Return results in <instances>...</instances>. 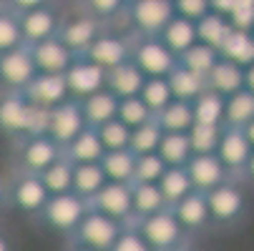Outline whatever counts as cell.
<instances>
[{
    "label": "cell",
    "mask_w": 254,
    "mask_h": 251,
    "mask_svg": "<svg viewBox=\"0 0 254 251\" xmlns=\"http://www.w3.org/2000/svg\"><path fill=\"white\" fill-rule=\"evenodd\" d=\"M48 108L33 105L23 91H0V133L8 141L30 133H46Z\"/></svg>",
    "instance_id": "cell-1"
},
{
    "label": "cell",
    "mask_w": 254,
    "mask_h": 251,
    "mask_svg": "<svg viewBox=\"0 0 254 251\" xmlns=\"http://www.w3.org/2000/svg\"><path fill=\"white\" fill-rule=\"evenodd\" d=\"M88 206L116 219L119 224H133V208H131V184L106 181L91 199Z\"/></svg>",
    "instance_id": "cell-13"
},
{
    "label": "cell",
    "mask_w": 254,
    "mask_h": 251,
    "mask_svg": "<svg viewBox=\"0 0 254 251\" xmlns=\"http://www.w3.org/2000/svg\"><path fill=\"white\" fill-rule=\"evenodd\" d=\"M23 96L38 108H53L65 98H70L63 73H35L23 88Z\"/></svg>",
    "instance_id": "cell-21"
},
{
    "label": "cell",
    "mask_w": 254,
    "mask_h": 251,
    "mask_svg": "<svg viewBox=\"0 0 254 251\" xmlns=\"http://www.w3.org/2000/svg\"><path fill=\"white\" fill-rule=\"evenodd\" d=\"M78 3L103 25L114 23L119 15H124V8H126V0H78Z\"/></svg>",
    "instance_id": "cell-47"
},
{
    "label": "cell",
    "mask_w": 254,
    "mask_h": 251,
    "mask_svg": "<svg viewBox=\"0 0 254 251\" xmlns=\"http://www.w3.org/2000/svg\"><path fill=\"white\" fill-rule=\"evenodd\" d=\"M131 208H133V221L141 216H149L161 208H166V201L156 184H131Z\"/></svg>",
    "instance_id": "cell-35"
},
{
    "label": "cell",
    "mask_w": 254,
    "mask_h": 251,
    "mask_svg": "<svg viewBox=\"0 0 254 251\" xmlns=\"http://www.w3.org/2000/svg\"><path fill=\"white\" fill-rule=\"evenodd\" d=\"M229 30H232L229 18H224V15H219V13L209 10L206 15H201V18L196 20V41H199V43H206V46H211V48L219 50L222 43H224V38L229 35Z\"/></svg>",
    "instance_id": "cell-36"
},
{
    "label": "cell",
    "mask_w": 254,
    "mask_h": 251,
    "mask_svg": "<svg viewBox=\"0 0 254 251\" xmlns=\"http://www.w3.org/2000/svg\"><path fill=\"white\" fill-rule=\"evenodd\" d=\"M61 146L48 133H30L10 141V171H28V173H41L51 161L61 156Z\"/></svg>",
    "instance_id": "cell-4"
},
{
    "label": "cell",
    "mask_w": 254,
    "mask_h": 251,
    "mask_svg": "<svg viewBox=\"0 0 254 251\" xmlns=\"http://www.w3.org/2000/svg\"><path fill=\"white\" fill-rule=\"evenodd\" d=\"M86 126V118L81 113V105L76 98H65L63 103L48 108V121H46V133L63 149L65 143L73 138L81 128Z\"/></svg>",
    "instance_id": "cell-15"
},
{
    "label": "cell",
    "mask_w": 254,
    "mask_h": 251,
    "mask_svg": "<svg viewBox=\"0 0 254 251\" xmlns=\"http://www.w3.org/2000/svg\"><path fill=\"white\" fill-rule=\"evenodd\" d=\"M124 13L136 35H159V30L174 18V3L171 0H126Z\"/></svg>",
    "instance_id": "cell-10"
},
{
    "label": "cell",
    "mask_w": 254,
    "mask_h": 251,
    "mask_svg": "<svg viewBox=\"0 0 254 251\" xmlns=\"http://www.w3.org/2000/svg\"><path fill=\"white\" fill-rule=\"evenodd\" d=\"M254 118V93L247 88L234 91L224 98V126H247Z\"/></svg>",
    "instance_id": "cell-32"
},
{
    "label": "cell",
    "mask_w": 254,
    "mask_h": 251,
    "mask_svg": "<svg viewBox=\"0 0 254 251\" xmlns=\"http://www.w3.org/2000/svg\"><path fill=\"white\" fill-rule=\"evenodd\" d=\"M237 5H239V0H209V8H211L214 13L224 15V18H229Z\"/></svg>",
    "instance_id": "cell-52"
},
{
    "label": "cell",
    "mask_w": 254,
    "mask_h": 251,
    "mask_svg": "<svg viewBox=\"0 0 254 251\" xmlns=\"http://www.w3.org/2000/svg\"><path fill=\"white\" fill-rule=\"evenodd\" d=\"M244 184H254V151L249 153L247 166H244Z\"/></svg>",
    "instance_id": "cell-55"
},
{
    "label": "cell",
    "mask_w": 254,
    "mask_h": 251,
    "mask_svg": "<svg viewBox=\"0 0 254 251\" xmlns=\"http://www.w3.org/2000/svg\"><path fill=\"white\" fill-rule=\"evenodd\" d=\"M194 123H209V126H224V96H219L211 88H204L194 100Z\"/></svg>",
    "instance_id": "cell-31"
},
{
    "label": "cell",
    "mask_w": 254,
    "mask_h": 251,
    "mask_svg": "<svg viewBox=\"0 0 254 251\" xmlns=\"http://www.w3.org/2000/svg\"><path fill=\"white\" fill-rule=\"evenodd\" d=\"M252 3H254V0H252Z\"/></svg>",
    "instance_id": "cell-62"
},
{
    "label": "cell",
    "mask_w": 254,
    "mask_h": 251,
    "mask_svg": "<svg viewBox=\"0 0 254 251\" xmlns=\"http://www.w3.org/2000/svg\"><path fill=\"white\" fill-rule=\"evenodd\" d=\"M3 5H5V0H0V8H3Z\"/></svg>",
    "instance_id": "cell-60"
},
{
    "label": "cell",
    "mask_w": 254,
    "mask_h": 251,
    "mask_svg": "<svg viewBox=\"0 0 254 251\" xmlns=\"http://www.w3.org/2000/svg\"><path fill=\"white\" fill-rule=\"evenodd\" d=\"M116 118L124 121L128 128H136L138 123L154 118V113L149 111V105L143 103L138 96H128V98H119V111H116Z\"/></svg>",
    "instance_id": "cell-45"
},
{
    "label": "cell",
    "mask_w": 254,
    "mask_h": 251,
    "mask_svg": "<svg viewBox=\"0 0 254 251\" xmlns=\"http://www.w3.org/2000/svg\"><path fill=\"white\" fill-rule=\"evenodd\" d=\"M166 83L171 88V96L179 98V100H194L206 88L204 78L199 73H194V70H189L187 65H181V63H176L171 68V73L166 76Z\"/></svg>",
    "instance_id": "cell-29"
},
{
    "label": "cell",
    "mask_w": 254,
    "mask_h": 251,
    "mask_svg": "<svg viewBox=\"0 0 254 251\" xmlns=\"http://www.w3.org/2000/svg\"><path fill=\"white\" fill-rule=\"evenodd\" d=\"M8 184V208L20 211L25 219H33L35 213L43 208L48 201V191L41 181L38 173H28V171H8L5 176Z\"/></svg>",
    "instance_id": "cell-5"
},
{
    "label": "cell",
    "mask_w": 254,
    "mask_h": 251,
    "mask_svg": "<svg viewBox=\"0 0 254 251\" xmlns=\"http://www.w3.org/2000/svg\"><path fill=\"white\" fill-rule=\"evenodd\" d=\"M103 173L108 181H119V184H131L133 181V163L136 156L128 149H114V151H103L98 158Z\"/></svg>",
    "instance_id": "cell-30"
},
{
    "label": "cell",
    "mask_w": 254,
    "mask_h": 251,
    "mask_svg": "<svg viewBox=\"0 0 254 251\" xmlns=\"http://www.w3.org/2000/svg\"><path fill=\"white\" fill-rule=\"evenodd\" d=\"M156 38H159V41H161V43H164V46L179 58L187 48H191V46L196 43V23L174 13V18L159 30Z\"/></svg>",
    "instance_id": "cell-25"
},
{
    "label": "cell",
    "mask_w": 254,
    "mask_h": 251,
    "mask_svg": "<svg viewBox=\"0 0 254 251\" xmlns=\"http://www.w3.org/2000/svg\"><path fill=\"white\" fill-rule=\"evenodd\" d=\"M106 181H108V178H106V173H103V168H101L98 161H93V163H73V184H70V191L83 196L86 201Z\"/></svg>",
    "instance_id": "cell-34"
},
{
    "label": "cell",
    "mask_w": 254,
    "mask_h": 251,
    "mask_svg": "<svg viewBox=\"0 0 254 251\" xmlns=\"http://www.w3.org/2000/svg\"><path fill=\"white\" fill-rule=\"evenodd\" d=\"M121 226L124 224H119L116 219L106 216V213L88 206V211L78 221L76 231L65 239V244H81V246H88V249H96V251H108L111 244L116 241Z\"/></svg>",
    "instance_id": "cell-9"
},
{
    "label": "cell",
    "mask_w": 254,
    "mask_h": 251,
    "mask_svg": "<svg viewBox=\"0 0 254 251\" xmlns=\"http://www.w3.org/2000/svg\"><path fill=\"white\" fill-rule=\"evenodd\" d=\"M156 153L166 166H187L191 158V143L187 133H161V141L156 146Z\"/></svg>",
    "instance_id": "cell-38"
},
{
    "label": "cell",
    "mask_w": 254,
    "mask_h": 251,
    "mask_svg": "<svg viewBox=\"0 0 254 251\" xmlns=\"http://www.w3.org/2000/svg\"><path fill=\"white\" fill-rule=\"evenodd\" d=\"M103 30V23L98 18H93L83 5L76 10V13H70V15H61V25H58V38L73 50L76 55H81L91 43L93 38Z\"/></svg>",
    "instance_id": "cell-11"
},
{
    "label": "cell",
    "mask_w": 254,
    "mask_h": 251,
    "mask_svg": "<svg viewBox=\"0 0 254 251\" xmlns=\"http://www.w3.org/2000/svg\"><path fill=\"white\" fill-rule=\"evenodd\" d=\"M206 196V206H209V221L211 229L216 231H229L237 229L249 213V196L244 189V181H229L214 186L211 191L204 194Z\"/></svg>",
    "instance_id": "cell-2"
},
{
    "label": "cell",
    "mask_w": 254,
    "mask_h": 251,
    "mask_svg": "<svg viewBox=\"0 0 254 251\" xmlns=\"http://www.w3.org/2000/svg\"><path fill=\"white\" fill-rule=\"evenodd\" d=\"M161 128L156 123V118H149V121H143L138 123L136 128H131V136H128V151L133 156L138 153H154L156 146H159V141H161Z\"/></svg>",
    "instance_id": "cell-39"
},
{
    "label": "cell",
    "mask_w": 254,
    "mask_h": 251,
    "mask_svg": "<svg viewBox=\"0 0 254 251\" xmlns=\"http://www.w3.org/2000/svg\"><path fill=\"white\" fill-rule=\"evenodd\" d=\"M18 25H20L23 43L33 46V43H41L46 38H53V35L58 33L61 13L53 5H41V8H33V10H23V13H18Z\"/></svg>",
    "instance_id": "cell-17"
},
{
    "label": "cell",
    "mask_w": 254,
    "mask_h": 251,
    "mask_svg": "<svg viewBox=\"0 0 254 251\" xmlns=\"http://www.w3.org/2000/svg\"><path fill=\"white\" fill-rule=\"evenodd\" d=\"M38 176H41V181H43L48 194H65V191H70V184H73V161H68L61 153Z\"/></svg>",
    "instance_id": "cell-37"
},
{
    "label": "cell",
    "mask_w": 254,
    "mask_h": 251,
    "mask_svg": "<svg viewBox=\"0 0 254 251\" xmlns=\"http://www.w3.org/2000/svg\"><path fill=\"white\" fill-rule=\"evenodd\" d=\"M216 60H219V50L211 48V46H206V43H199V41L179 55V63L187 65L189 70H194V73H199L201 78L209 73L211 65H214Z\"/></svg>",
    "instance_id": "cell-40"
},
{
    "label": "cell",
    "mask_w": 254,
    "mask_h": 251,
    "mask_svg": "<svg viewBox=\"0 0 254 251\" xmlns=\"http://www.w3.org/2000/svg\"><path fill=\"white\" fill-rule=\"evenodd\" d=\"M131 60L146 78H166L179 58L156 38V35H133Z\"/></svg>",
    "instance_id": "cell-8"
},
{
    "label": "cell",
    "mask_w": 254,
    "mask_h": 251,
    "mask_svg": "<svg viewBox=\"0 0 254 251\" xmlns=\"http://www.w3.org/2000/svg\"><path fill=\"white\" fill-rule=\"evenodd\" d=\"M8 208V184H5V176H0V211Z\"/></svg>",
    "instance_id": "cell-56"
},
{
    "label": "cell",
    "mask_w": 254,
    "mask_h": 251,
    "mask_svg": "<svg viewBox=\"0 0 254 251\" xmlns=\"http://www.w3.org/2000/svg\"><path fill=\"white\" fill-rule=\"evenodd\" d=\"M108 251H151V246L143 241V236L136 231L133 224H126V226H121L116 241L111 244Z\"/></svg>",
    "instance_id": "cell-48"
},
{
    "label": "cell",
    "mask_w": 254,
    "mask_h": 251,
    "mask_svg": "<svg viewBox=\"0 0 254 251\" xmlns=\"http://www.w3.org/2000/svg\"><path fill=\"white\" fill-rule=\"evenodd\" d=\"M65 251H96V249H88V246H81V244H65Z\"/></svg>",
    "instance_id": "cell-59"
},
{
    "label": "cell",
    "mask_w": 254,
    "mask_h": 251,
    "mask_svg": "<svg viewBox=\"0 0 254 251\" xmlns=\"http://www.w3.org/2000/svg\"><path fill=\"white\" fill-rule=\"evenodd\" d=\"M252 35H254V28H252Z\"/></svg>",
    "instance_id": "cell-61"
},
{
    "label": "cell",
    "mask_w": 254,
    "mask_h": 251,
    "mask_svg": "<svg viewBox=\"0 0 254 251\" xmlns=\"http://www.w3.org/2000/svg\"><path fill=\"white\" fill-rule=\"evenodd\" d=\"M164 168H166V163L161 161V156L156 151L154 153H138L136 163H133V181L136 184H156L159 176L164 173Z\"/></svg>",
    "instance_id": "cell-44"
},
{
    "label": "cell",
    "mask_w": 254,
    "mask_h": 251,
    "mask_svg": "<svg viewBox=\"0 0 254 251\" xmlns=\"http://www.w3.org/2000/svg\"><path fill=\"white\" fill-rule=\"evenodd\" d=\"M96 133L103 143L106 151H114V149H128V136H131V128L119 121V118H111L101 126H96Z\"/></svg>",
    "instance_id": "cell-43"
},
{
    "label": "cell",
    "mask_w": 254,
    "mask_h": 251,
    "mask_svg": "<svg viewBox=\"0 0 254 251\" xmlns=\"http://www.w3.org/2000/svg\"><path fill=\"white\" fill-rule=\"evenodd\" d=\"M204 83H206V88H211V91H216L219 96L227 98L234 91L244 88V68L239 63L219 55V60H216L211 65V70L204 76Z\"/></svg>",
    "instance_id": "cell-22"
},
{
    "label": "cell",
    "mask_w": 254,
    "mask_h": 251,
    "mask_svg": "<svg viewBox=\"0 0 254 251\" xmlns=\"http://www.w3.org/2000/svg\"><path fill=\"white\" fill-rule=\"evenodd\" d=\"M0 251H18L15 246V236L10 234V229L0 221Z\"/></svg>",
    "instance_id": "cell-53"
},
{
    "label": "cell",
    "mask_w": 254,
    "mask_h": 251,
    "mask_svg": "<svg viewBox=\"0 0 254 251\" xmlns=\"http://www.w3.org/2000/svg\"><path fill=\"white\" fill-rule=\"evenodd\" d=\"M219 55L239 63L242 68L249 65L254 60V35H252V30L232 28L229 35L224 38V43H222V48H219Z\"/></svg>",
    "instance_id": "cell-33"
},
{
    "label": "cell",
    "mask_w": 254,
    "mask_h": 251,
    "mask_svg": "<svg viewBox=\"0 0 254 251\" xmlns=\"http://www.w3.org/2000/svg\"><path fill=\"white\" fill-rule=\"evenodd\" d=\"M5 5L15 13H23V10L41 8V5H51V0H5Z\"/></svg>",
    "instance_id": "cell-51"
},
{
    "label": "cell",
    "mask_w": 254,
    "mask_h": 251,
    "mask_svg": "<svg viewBox=\"0 0 254 251\" xmlns=\"http://www.w3.org/2000/svg\"><path fill=\"white\" fill-rule=\"evenodd\" d=\"M176 221L181 224V229H184V234L189 239L204 234L211 229V221H209V206H206V196L201 191H191L187 194L181 201H176L171 206Z\"/></svg>",
    "instance_id": "cell-19"
},
{
    "label": "cell",
    "mask_w": 254,
    "mask_h": 251,
    "mask_svg": "<svg viewBox=\"0 0 254 251\" xmlns=\"http://www.w3.org/2000/svg\"><path fill=\"white\" fill-rule=\"evenodd\" d=\"M252 143L247 141L244 131L237 126H222V136L219 143H216V158L224 163V168L229 171V176L234 181H244V166L247 158L252 153Z\"/></svg>",
    "instance_id": "cell-12"
},
{
    "label": "cell",
    "mask_w": 254,
    "mask_h": 251,
    "mask_svg": "<svg viewBox=\"0 0 254 251\" xmlns=\"http://www.w3.org/2000/svg\"><path fill=\"white\" fill-rule=\"evenodd\" d=\"M33 76L35 65L25 43L0 53V91H23Z\"/></svg>",
    "instance_id": "cell-14"
},
{
    "label": "cell",
    "mask_w": 254,
    "mask_h": 251,
    "mask_svg": "<svg viewBox=\"0 0 254 251\" xmlns=\"http://www.w3.org/2000/svg\"><path fill=\"white\" fill-rule=\"evenodd\" d=\"M88 211V201L73 191L65 194H51L48 201L43 203V208L30 219L35 226H41L56 236H61L63 241L76 231L78 221L83 219V213Z\"/></svg>",
    "instance_id": "cell-3"
},
{
    "label": "cell",
    "mask_w": 254,
    "mask_h": 251,
    "mask_svg": "<svg viewBox=\"0 0 254 251\" xmlns=\"http://www.w3.org/2000/svg\"><path fill=\"white\" fill-rule=\"evenodd\" d=\"M242 131H244V136H247V141L252 143V149H254V118L247 123V126H242Z\"/></svg>",
    "instance_id": "cell-58"
},
{
    "label": "cell",
    "mask_w": 254,
    "mask_h": 251,
    "mask_svg": "<svg viewBox=\"0 0 254 251\" xmlns=\"http://www.w3.org/2000/svg\"><path fill=\"white\" fill-rule=\"evenodd\" d=\"M244 88L254 93V60L249 65H244Z\"/></svg>",
    "instance_id": "cell-54"
},
{
    "label": "cell",
    "mask_w": 254,
    "mask_h": 251,
    "mask_svg": "<svg viewBox=\"0 0 254 251\" xmlns=\"http://www.w3.org/2000/svg\"><path fill=\"white\" fill-rule=\"evenodd\" d=\"M174 3V13L181 18H189V20H199L201 15H206L209 8V0H171Z\"/></svg>",
    "instance_id": "cell-49"
},
{
    "label": "cell",
    "mask_w": 254,
    "mask_h": 251,
    "mask_svg": "<svg viewBox=\"0 0 254 251\" xmlns=\"http://www.w3.org/2000/svg\"><path fill=\"white\" fill-rule=\"evenodd\" d=\"M30 48V58L35 65V73H65L68 65L76 60V53L70 50L58 35L46 38L41 43H33Z\"/></svg>",
    "instance_id": "cell-18"
},
{
    "label": "cell",
    "mask_w": 254,
    "mask_h": 251,
    "mask_svg": "<svg viewBox=\"0 0 254 251\" xmlns=\"http://www.w3.org/2000/svg\"><path fill=\"white\" fill-rule=\"evenodd\" d=\"M23 46V35L18 25V13L10 10L8 5L0 8V53Z\"/></svg>",
    "instance_id": "cell-46"
},
{
    "label": "cell",
    "mask_w": 254,
    "mask_h": 251,
    "mask_svg": "<svg viewBox=\"0 0 254 251\" xmlns=\"http://www.w3.org/2000/svg\"><path fill=\"white\" fill-rule=\"evenodd\" d=\"M138 98L149 105L151 113H156V111L164 108L174 96H171V88H169L166 78H146L143 86H141V91H138Z\"/></svg>",
    "instance_id": "cell-42"
},
{
    "label": "cell",
    "mask_w": 254,
    "mask_h": 251,
    "mask_svg": "<svg viewBox=\"0 0 254 251\" xmlns=\"http://www.w3.org/2000/svg\"><path fill=\"white\" fill-rule=\"evenodd\" d=\"M169 251H199V249L194 246V239H187V241H181L179 246H174V249H169Z\"/></svg>",
    "instance_id": "cell-57"
},
{
    "label": "cell",
    "mask_w": 254,
    "mask_h": 251,
    "mask_svg": "<svg viewBox=\"0 0 254 251\" xmlns=\"http://www.w3.org/2000/svg\"><path fill=\"white\" fill-rule=\"evenodd\" d=\"M189 143H191V153H214L216 143L222 136V126H209V123H194L189 131Z\"/></svg>",
    "instance_id": "cell-41"
},
{
    "label": "cell",
    "mask_w": 254,
    "mask_h": 251,
    "mask_svg": "<svg viewBox=\"0 0 254 251\" xmlns=\"http://www.w3.org/2000/svg\"><path fill=\"white\" fill-rule=\"evenodd\" d=\"M81 105V113L86 118V126H101L106 121L116 118V111H119V98L108 91V88H98L96 93L86 96L78 100Z\"/></svg>",
    "instance_id": "cell-26"
},
{
    "label": "cell",
    "mask_w": 254,
    "mask_h": 251,
    "mask_svg": "<svg viewBox=\"0 0 254 251\" xmlns=\"http://www.w3.org/2000/svg\"><path fill=\"white\" fill-rule=\"evenodd\" d=\"M133 226L143 236V241L151 246V251H169V249H174L181 241L189 239L184 234V229H181V224L176 221L171 206H166L156 213H149V216L136 219Z\"/></svg>",
    "instance_id": "cell-7"
},
{
    "label": "cell",
    "mask_w": 254,
    "mask_h": 251,
    "mask_svg": "<svg viewBox=\"0 0 254 251\" xmlns=\"http://www.w3.org/2000/svg\"><path fill=\"white\" fill-rule=\"evenodd\" d=\"M146 76L136 68V63L128 58L124 63H119L116 68L106 70V88L111 91L116 98H128V96H138Z\"/></svg>",
    "instance_id": "cell-24"
},
{
    "label": "cell",
    "mask_w": 254,
    "mask_h": 251,
    "mask_svg": "<svg viewBox=\"0 0 254 251\" xmlns=\"http://www.w3.org/2000/svg\"><path fill=\"white\" fill-rule=\"evenodd\" d=\"M229 23L237 30H252L254 28V3L252 0H239V5L229 15Z\"/></svg>",
    "instance_id": "cell-50"
},
{
    "label": "cell",
    "mask_w": 254,
    "mask_h": 251,
    "mask_svg": "<svg viewBox=\"0 0 254 251\" xmlns=\"http://www.w3.org/2000/svg\"><path fill=\"white\" fill-rule=\"evenodd\" d=\"M159 128L164 133H187L194 126V111H191V100H179L171 98L161 111L154 113Z\"/></svg>",
    "instance_id": "cell-27"
},
{
    "label": "cell",
    "mask_w": 254,
    "mask_h": 251,
    "mask_svg": "<svg viewBox=\"0 0 254 251\" xmlns=\"http://www.w3.org/2000/svg\"><path fill=\"white\" fill-rule=\"evenodd\" d=\"M187 173L191 178L194 191H211L214 186H219L224 181H229V171L224 168V163L216 158V153H191V158L187 161Z\"/></svg>",
    "instance_id": "cell-20"
},
{
    "label": "cell",
    "mask_w": 254,
    "mask_h": 251,
    "mask_svg": "<svg viewBox=\"0 0 254 251\" xmlns=\"http://www.w3.org/2000/svg\"><path fill=\"white\" fill-rule=\"evenodd\" d=\"M65 86H68V96L70 98H86L91 93H96L98 88H106V70L98 68L96 63L86 60L83 55H76V60L68 65V70L63 73Z\"/></svg>",
    "instance_id": "cell-16"
},
{
    "label": "cell",
    "mask_w": 254,
    "mask_h": 251,
    "mask_svg": "<svg viewBox=\"0 0 254 251\" xmlns=\"http://www.w3.org/2000/svg\"><path fill=\"white\" fill-rule=\"evenodd\" d=\"M156 186H159V191H161L166 206H174L176 201H181L187 194L194 191L191 178H189V173H187L184 166H166L164 173L159 176Z\"/></svg>",
    "instance_id": "cell-28"
},
{
    "label": "cell",
    "mask_w": 254,
    "mask_h": 251,
    "mask_svg": "<svg viewBox=\"0 0 254 251\" xmlns=\"http://www.w3.org/2000/svg\"><path fill=\"white\" fill-rule=\"evenodd\" d=\"M133 30H124L119 33L114 25H103V30L93 38V43L81 53L86 60L96 63L103 70H111L119 63L131 58V43H133Z\"/></svg>",
    "instance_id": "cell-6"
},
{
    "label": "cell",
    "mask_w": 254,
    "mask_h": 251,
    "mask_svg": "<svg viewBox=\"0 0 254 251\" xmlns=\"http://www.w3.org/2000/svg\"><path fill=\"white\" fill-rule=\"evenodd\" d=\"M61 151H63V156L68 161H73V163H93V161H98L103 156L106 149H103L96 128L93 126H83Z\"/></svg>",
    "instance_id": "cell-23"
}]
</instances>
